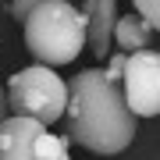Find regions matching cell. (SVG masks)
<instances>
[{
  "label": "cell",
  "instance_id": "obj_1",
  "mask_svg": "<svg viewBox=\"0 0 160 160\" xmlns=\"http://www.w3.org/2000/svg\"><path fill=\"white\" fill-rule=\"evenodd\" d=\"M68 132L82 149L96 157H118L135 139L139 118L125 103L121 82L107 78L103 68H86L68 82Z\"/></svg>",
  "mask_w": 160,
  "mask_h": 160
},
{
  "label": "cell",
  "instance_id": "obj_2",
  "mask_svg": "<svg viewBox=\"0 0 160 160\" xmlns=\"http://www.w3.org/2000/svg\"><path fill=\"white\" fill-rule=\"evenodd\" d=\"M22 25H25V50L50 68L71 64L86 46L82 11L71 7L68 0H39Z\"/></svg>",
  "mask_w": 160,
  "mask_h": 160
},
{
  "label": "cell",
  "instance_id": "obj_3",
  "mask_svg": "<svg viewBox=\"0 0 160 160\" xmlns=\"http://www.w3.org/2000/svg\"><path fill=\"white\" fill-rule=\"evenodd\" d=\"M7 107L11 114H29L39 118L43 125H53V121L64 118V103H68V86L61 82V75L50 68V64L36 61L32 68H22L7 78Z\"/></svg>",
  "mask_w": 160,
  "mask_h": 160
},
{
  "label": "cell",
  "instance_id": "obj_4",
  "mask_svg": "<svg viewBox=\"0 0 160 160\" xmlns=\"http://www.w3.org/2000/svg\"><path fill=\"white\" fill-rule=\"evenodd\" d=\"M121 92L135 118H157L160 114V53L142 46L132 50L121 71Z\"/></svg>",
  "mask_w": 160,
  "mask_h": 160
},
{
  "label": "cell",
  "instance_id": "obj_5",
  "mask_svg": "<svg viewBox=\"0 0 160 160\" xmlns=\"http://www.w3.org/2000/svg\"><path fill=\"white\" fill-rule=\"evenodd\" d=\"M114 18H118V0H86L82 7V22H86V46L92 50V57L103 61L110 53V32H114Z\"/></svg>",
  "mask_w": 160,
  "mask_h": 160
},
{
  "label": "cell",
  "instance_id": "obj_6",
  "mask_svg": "<svg viewBox=\"0 0 160 160\" xmlns=\"http://www.w3.org/2000/svg\"><path fill=\"white\" fill-rule=\"evenodd\" d=\"M46 125L39 118L29 114H11L0 118V157L4 160H29L32 157V142Z\"/></svg>",
  "mask_w": 160,
  "mask_h": 160
},
{
  "label": "cell",
  "instance_id": "obj_7",
  "mask_svg": "<svg viewBox=\"0 0 160 160\" xmlns=\"http://www.w3.org/2000/svg\"><path fill=\"white\" fill-rule=\"evenodd\" d=\"M149 36H153V25L146 22L142 14H121L114 18V32H110V39H114L118 50H142V46H149Z\"/></svg>",
  "mask_w": 160,
  "mask_h": 160
},
{
  "label": "cell",
  "instance_id": "obj_8",
  "mask_svg": "<svg viewBox=\"0 0 160 160\" xmlns=\"http://www.w3.org/2000/svg\"><path fill=\"white\" fill-rule=\"evenodd\" d=\"M32 157H39V160H64L68 157V135H50V132H39L36 135V142H32Z\"/></svg>",
  "mask_w": 160,
  "mask_h": 160
},
{
  "label": "cell",
  "instance_id": "obj_9",
  "mask_svg": "<svg viewBox=\"0 0 160 160\" xmlns=\"http://www.w3.org/2000/svg\"><path fill=\"white\" fill-rule=\"evenodd\" d=\"M132 4H135V11L142 14L146 22L153 25V29L160 25V0H132Z\"/></svg>",
  "mask_w": 160,
  "mask_h": 160
},
{
  "label": "cell",
  "instance_id": "obj_10",
  "mask_svg": "<svg viewBox=\"0 0 160 160\" xmlns=\"http://www.w3.org/2000/svg\"><path fill=\"white\" fill-rule=\"evenodd\" d=\"M103 61H107V68H103V71H107V78L121 82V71H125V61H128V53H125V50H118V53H107Z\"/></svg>",
  "mask_w": 160,
  "mask_h": 160
},
{
  "label": "cell",
  "instance_id": "obj_11",
  "mask_svg": "<svg viewBox=\"0 0 160 160\" xmlns=\"http://www.w3.org/2000/svg\"><path fill=\"white\" fill-rule=\"evenodd\" d=\"M36 4H39V0H11V18H14V22H25Z\"/></svg>",
  "mask_w": 160,
  "mask_h": 160
},
{
  "label": "cell",
  "instance_id": "obj_12",
  "mask_svg": "<svg viewBox=\"0 0 160 160\" xmlns=\"http://www.w3.org/2000/svg\"><path fill=\"white\" fill-rule=\"evenodd\" d=\"M7 114V92H4V86H0V118Z\"/></svg>",
  "mask_w": 160,
  "mask_h": 160
}]
</instances>
